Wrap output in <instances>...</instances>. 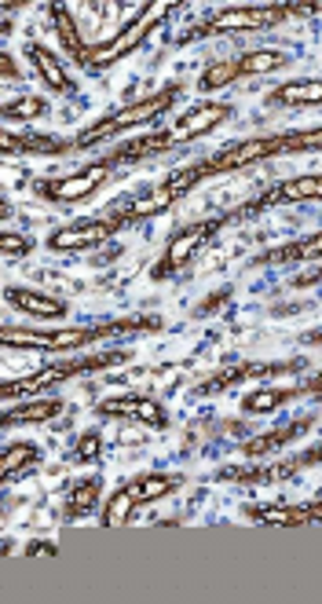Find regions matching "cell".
I'll return each instance as SVG.
<instances>
[{"label":"cell","mask_w":322,"mask_h":604,"mask_svg":"<svg viewBox=\"0 0 322 604\" xmlns=\"http://www.w3.org/2000/svg\"><path fill=\"white\" fill-rule=\"evenodd\" d=\"M161 330L158 315H129V319H110V323L96 326H71V330H0V345L4 348H37V352H74L85 348L92 341L103 337H125V334H154Z\"/></svg>","instance_id":"cell-1"},{"label":"cell","mask_w":322,"mask_h":604,"mask_svg":"<svg viewBox=\"0 0 322 604\" xmlns=\"http://www.w3.org/2000/svg\"><path fill=\"white\" fill-rule=\"evenodd\" d=\"M322 4L315 0H282V4H232V8H216L210 11L198 26H191L180 37V44H194L202 37H221V33H257L268 26H279V22L293 19V15H315Z\"/></svg>","instance_id":"cell-2"},{"label":"cell","mask_w":322,"mask_h":604,"mask_svg":"<svg viewBox=\"0 0 322 604\" xmlns=\"http://www.w3.org/2000/svg\"><path fill=\"white\" fill-rule=\"evenodd\" d=\"M180 96H183V85L169 82L165 88H158L154 96L136 99V103H129V107L114 110V114H107V118H99L96 125H88V129L77 136L74 147H99V143H107L110 136H118V132L147 129V125H154L165 110H172V103H176Z\"/></svg>","instance_id":"cell-3"},{"label":"cell","mask_w":322,"mask_h":604,"mask_svg":"<svg viewBox=\"0 0 322 604\" xmlns=\"http://www.w3.org/2000/svg\"><path fill=\"white\" fill-rule=\"evenodd\" d=\"M129 359H132V352H99V356H80V359H66V363H49V367L37 370V374H30V378H19V381L0 385V396H4V400H19V396L44 392V389H52V385H60V381L110 370V367H118V363H129Z\"/></svg>","instance_id":"cell-4"},{"label":"cell","mask_w":322,"mask_h":604,"mask_svg":"<svg viewBox=\"0 0 322 604\" xmlns=\"http://www.w3.org/2000/svg\"><path fill=\"white\" fill-rule=\"evenodd\" d=\"M227 224H232V213L213 216V220H191V224L176 227V231L169 235V242H165V254H161V260L151 268V279L154 282H165V279L183 276L191 260L198 257V249L210 246V238L216 231H224Z\"/></svg>","instance_id":"cell-5"},{"label":"cell","mask_w":322,"mask_h":604,"mask_svg":"<svg viewBox=\"0 0 322 604\" xmlns=\"http://www.w3.org/2000/svg\"><path fill=\"white\" fill-rule=\"evenodd\" d=\"M121 227H129V213H125V205L99 213V216H85V220L66 224V227H60V231H52L49 249L52 254H80V249H96L103 242H110Z\"/></svg>","instance_id":"cell-6"},{"label":"cell","mask_w":322,"mask_h":604,"mask_svg":"<svg viewBox=\"0 0 322 604\" xmlns=\"http://www.w3.org/2000/svg\"><path fill=\"white\" fill-rule=\"evenodd\" d=\"M176 8V4H161V8H151V4H143V11L136 15L129 26H125V33H118L114 41H103V44H92L88 55L80 60L77 66H85L88 74H103V71H110L114 63L121 60V55H129L140 48V41L147 37V30L158 26L161 19L169 15V11Z\"/></svg>","instance_id":"cell-7"},{"label":"cell","mask_w":322,"mask_h":604,"mask_svg":"<svg viewBox=\"0 0 322 604\" xmlns=\"http://www.w3.org/2000/svg\"><path fill=\"white\" fill-rule=\"evenodd\" d=\"M290 66V52H279V48H257V52H246L238 60H227V63H213L205 66L202 74V93H221V88L242 82V77H257V74H271V71H286Z\"/></svg>","instance_id":"cell-8"},{"label":"cell","mask_w":322,"mask_h":604,"mask_svg":"<svg viewBox=\"0 0 322 604\" xmlns=\"http://www.w3.org/2000/svg\"><path fill=\"white\" fill-rule=\"evenodd\" d=\"M308 370L304 359H282V363H224L213 378H205L198 389V396H221L235 385H246V381H260V378H279V374H301Z\"/></svg>","instance_id":"cell-9"},{"label":"cell","mask_w":322,"mask_h":604,"mask_svg":"<svg viewBox=\"0 0 322 604\" xmlns=\"http://www.w3.org/2000/svg\"><path fill=\"white\" fill-rule=\"evenodd\" d=\"M118 173L107 158L103 162H88V165H80L77 173L71 176H63V180H41L37 184V195L41 198H49V202H60V205H74L80 198H92L96 191L107 184V180Z\"/></svg>","instance_id":"cell-10"},{"label":"cell","mask_w":322,"mask_h":604,"mask_svg":"<svg viewBox=\"0 0 322 604\" xmlns=\"http://www.w3.org/2000/svg\"><path fill=\"white\" fill-rule=\"evenodd\" d=\"M293 202H322V173L282 180V184L268 187L264 195H257L253 202L238 205V209L232 213V220H249V216H257L264 209H275V205H293Z\"/></svg>","instance_id":"cell-11"},{"label":"cell","mask_w":322,"mask_h":604,"mask_svg":"<svg viewBox=\"0 0 322 604\" xmlns=\"http://www.w3.org/2000/svg\"><path fill=\"white\" fill-rule=\"evenodd\" d=\"M99 418H121V421H140V425L151 429H169V410L158 400L143 392H125V396H110L96 407Z\"/></svg>","instance_id":"cell-12"},{"label":"cell","mask_w":322,"mask_h":604,"mask_svg":"<svg viewBox=\"0 0 322 604\" xmlns=\"http://www.w3.org/2000/svg\"><path fill=\"white\" fill-rule=\"evenodd\" d=\"M235 107L232 103H221V99H202L198 107H191L183 118L172 125V132H176V143H194L202 140V136H210L213 129H221V125L232 118Z\"/></svg>","instance_id":"cell-13"},{"label":"cell","mask_w":322,"mask_h":604,"mask_svg":"<svg viewBox=\"0 0 322 604\" xmlns=\"http://www.w3.org/2000/svg\"><path fill=\"white\" fill-rule=\"evenodd\" d=\"M172 147H180L176 143V132H172V129H151V132H140V136H132V140H125L118 151L107 154V162L114 169L136 165V162H143V158H154V154L172 151Z\"/></svg>","instance_id":"cell-14"},{"label":"cell","mask_w":322,"mask_h":604,"mask_svg":"<svg viewBox=\"0 0 322 604\" xmlns=\"http://www.w3.org/2000/svg\"><path fill=\"white\" fill-rule=\"evenodd\" d=\"M74 143L60 140V136H49V132H19V129H8L0 136V154L4 158H19V154H66Z\"/></svg>","instance_id":"cell-15"},{"label":"cell","mask_w":322,"mask_h":604,"mask_svg":"<svg viewBox=\"0 0 322 604\" xmlns=\"http://www.w3.org/2000/svg\"><path fill=\"white\" fill-rule=\"evenodd\" d=\"M26 60L33 63V71H37V77L44 85L52 88V93H63V96H71L74 93V77L66 74V66H63V60L55 55L49 44H37V41H30L26 44Z\"/></svg>","instance_id":"cell-16"},{"label":"cell","mask_w":322,"mask_h":604,"mask_svg":"<svg viewBox=\"0 0 322 604\" xmlns=\"http://www.w3.org/2000/svg\"><path fill=\"white\" fill-rule=\"evenodd\" d=\"M315 425V418H301V421H290V425H279L271 432H260V436H253L242 443V454L246 459H271V454L286 451V443H293L297 436H304L308 429Z\"/></svg>","instance_id":"cell-17"},{"label":"cell","mask_w":322,"mask_h":604,"mask_svg":"<svg viewBox=\"0 0 322 604\" xmlns=\"http://www.w3.org/2000/svg\"><path fill=\"white\" fill-rule=\"evenodd\" d=\"M249 520L268 524V528H304V524L322 520V506H246Z\"/></svg>","instance_id":"cell-18"},{"label":"cell","mask_w":322,"mask_h":604,"mask_svg":"<svg viewBox=\"0 0 322 604\" xmlns=\"http://www.w3.org/2000/svg\"><path fill=\"white\" fill-rule=\"evenodd\" d=\"M4 301L11 308H19V312H26L33 319H66V312H71V304L52 298V293H41V290H26V287H11L4 290Z\"/></svg>","instance_id":"cell-19"},{"label":"cell","mask_w":322,"mask_h":604,"mask_svg":"<svg viewBox=\"0 0 322 604\" xmlns=\"http://www.w3.org/2000/svg\"><path fill=\"white\" fill-rule=\"evenodd\" d=\"M63 414V400H55V396H49V400H30V403H19L4 410V418H0V425L4 429H15V425H44V421L60 418Z\"/></svg>","instance_id":"cell-20"},{"label":"cell","mask_w":322,"mask_h":604,"mask_svg":"<svg viewBox=\"0 0 322 604\" xmlns=\"http://www.w3.org/2000/svg\"><path fill=\"white\" fill-rule=\"evenodd\" d=\"M319 257H322V231L301 238V242L268 249V254L257 257V265H304V260H319Z\"/></svg>","instance_id":"cell-21"},{"label":"cell","mask_w":322,"mask_h":604,"mask_svg":"<svg viewBox=\"0 0 322 604\" xmlns=\"http://www.w3.org/2000/svg\"><path fill=\"white\" fill-rule=\"evenodd\" d=\"M304 154V151H322V129H304V132H275L264 136V154L279 158V154Z\"/></svg>","instance_id":"cell-22"},{"label":"cell","mask_w":322,"mask_h":604,"mask_svg":"<svg viewBox=\"0 0 322 604\" xmlns=\"http://www.w3.org/2000/svg\"><path fill=\"white\" fill-rule=\"evenodd\" d=\"M275 107H319L322 103V77H304V82H286L268 96Z\"/></svg>","instance_id":"cell-23"},{"label":"cell","mask_w":322,"mask_h":604,"mask_svg":"<svg viewBox=\"0 0 322 604\" xmlns=\"http://www.w3.org/2000/svg\"><path fill=\"white\" fill-rule=\"evenodd\" d=\"M180 487V476H169V473H140L125 484V492L136 498V506H147V503H158V498L172 495Z\"/></svg>","instance_id":"cell-24"},{"label":"cell","mask_w":322,"mask_h":604,"mask_svg":"<svg viewBox=\"0 0 322 604\" xmlns=\"http://www.w3.org/2000/svg\"><path fill=\"white\" fill-rule=\"evenodd\" d=\"M301 465L293 462H279V465H253V470H221L224 484H279L286 476H293Z\"/></svg>","instance_id":"cell-25"},{"label":"cell","mask_w":322,"mask_h":604,"mask_svg":"<svg viewBox=\"0 0 322 604\" xmlns=\"http://www.w3.org/2000/svg\"><path fill=\"white\" fill-rule=\"evenodd\" d=\"M49 15H52L55 33H60L63 48L74 55V63H80V60L88 55V44L80 41V33H77V22H74V15H71V8H66V4H49Z\"/></svg>","instance_id":"cell-26"},{"label":"cell","mask_w":322,"mask_h":604,"mask_svg":"<svg viewBox=\"0 0 322 604\" xmlns=\"http://www.w3.org/2000/svg\"><path fill=\"white\" fill-rule=\"evenodd\" d=\"M99 495H103V481L99 476H88V481H77L71 487V495H66V509H63V517L66 520H77V517H85V513H92L99 506Z\"/></svg>","instance_id":"cell-27"},{"label":"cell","mask_w":322,"mask_h":604,"mask_svg":"<svg viewBox=\"0 0 322 604\" xmlns=\"http://www.w3.org/2000/svg\"><path fill=\"white\" fill-rule=\"evenodd\" d=\"M41 462V447L37 443H11L0 454V481H15L22 470H30V465Z\"/></svg>","instance_id":"cell-28"},{"label":"cell","mask_w":322,"mask_h":604,"mask_svg":"<svg viewBox=\"0 0 322 604\" xmlns=\"http://www.w3.org/2000/svg\"><path fill=\"white\" fill-rule=\"evenodd\" d=\"M290 400H297L293 389H260V392H249L246 400H242V410H246V414H271V410L286 407Z\"/></svg>","instance_id":"cell-29"},{"label":"cell","mask_w":322,"mask_h":604,"mask_svg":"<svg viewBox=\"0 0 322 604\" xmlns=\"http://www.w3.org/2000/svg\"><path fill=\"white\" fill-rule=\"evenodd\" d=\"M140 509L136 506V498L125 492V487H118L114 492V498L107 506H103V528H121V524H129L132 520V513Z\"/></svg>","instance_id":"cell-30"},{"label":"cell","mask_w":322,"mask_h":604,"mask_svg":"<svg viewBox=\"0 0 322 604\" xmlns=\"http://www.w3.org/2000/svg\"><path fill=\"white\" fill-rule=\"evenodd\" d=\"M44 114H49V99L41 96H15L4 103L8 121H33V118H44Z\"/></svg>","instance_id":"cell-31"},{"label":"cell","mask_w":322,"mask_h":604,"mask_svg":"<svg viewBox=\"0 0 322 604\" xmlns=\"http://www.w3.org/2000/svg\"><path fill=\"white\" fill-rule=\"evenodd\" d=\"M0 254H4V257H26V254H33V242H30L26 235L4 231V235H0Z\"/></svg>","instance_id":"cell-32"},{"label":"cell","mask_w":322,"mask_h":604,"mask_svg":"<svg viewBox=\"0 0 322 604\" xmlns=\"http://www.w3.org/2000/svg\"><path fill=\"white\" fill-rule=\"evenodd\" d=\"M74 462H92V459H99V451H103V436L99 432H85V436L77 440V447H74Z\"/></svg>","instance_id":"cell-33"},{"label":"cell","mask_w":322,"mask_h":604,"mask_svg":"<svg viewBox=\"0 0 322 604\" xmlns=\"http://www.w3.org/2000/svg\"><path fill=\"white\" fill-rule=\"evenodd\" d=\"M224 301H232V290H216L213 298H205L198 308H194V315H216L224 308Z\"/></svg>","instance_id":"cell-34"},{"label":"cell","mask_w":322,"mask_h":604,"mask_svg":"<svg viewBox=\"0 0 322 604\" xmlns=\"http://www.w3.org/2000/svg\"><path fill=\"white\" fill-rule=\"evenodd\" d=\"M297 400H301V396H322V374H315V378H308L304 385H297Z\"/></svg>","instance_id":"cell-35"},{"label":"cell","mask_w":322,"mask_h":604,"mask_svg":"<svg viewBox=\"0 0 322 604\" xmlns=\"http://www.w3.org/2000/svg\"><path fill=\"white\" fill-rule=\"evenodd\" d=\"M315 282H322V268L308 271V276H293V279H290V287L297 290V287H315Z\"/></svg>","instance_id":"cell-36"},{"label":"cell","mask_w":322,"mask_h":604,"mask_svg":"<svg viewBox=\"0 0 322 604\" xmlns=\"http://www.w3.org/2000/svg\"><path fill=\"white\" fill-rule=\"evenodd\" d=\"M26 553H30V557H55V546H52V542H30V546H26Z\"/></svg>","instance_id":"cell-37"},{"label":"cell","mask_w":322,"mask_h":604,"mask_svg":"<svg viewBox=\"0 0 322 604\" xmlns=\"http://www.w3.org/2000/svg\"><path fill=\"white\" fill-rule=\"evenodd\" d=\"M0 74L4 77H11V82H15V77L22 74L19 66H15V60H11V55H0Z\"/></svg>","instance_id":"cell-38"},{"label":"cell","mask_w":322,"mask_h":604,"mask_svg":"<svg viewBox=\"0 0 322 604\" xmlns=\"http://www.w3.org/2000/svg\"><path fill=\"white\" fill-rule=\"evenodd\" d=\"M322 462V443L315 451H308V454H301V459H297V465H319Z\"/></svg>","instance_id":"cell-39"},{"label":"cell","mask_w":322,"mask_h":604,"mask_svg":"<svg viewBox=\"0 0 322 604\" xmlns=\"http://www.w3.org/2000/svg\"><path fill=\"white\" fill-rule=\"evenodd\" d=\"M304 341H308V345H322V330H315V334H308Z\"/></svg>","instance_id":"cell-40"}]
</instances>
